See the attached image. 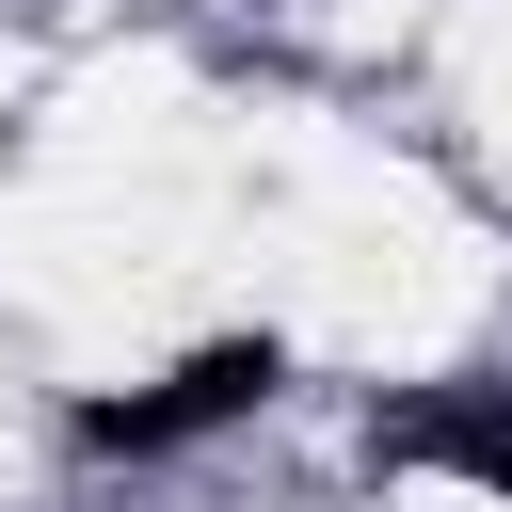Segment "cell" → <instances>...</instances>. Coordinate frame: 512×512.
<instances>
[{
	"mask_svg": "<svg viewBox=\"0 0 512 512\" xmlns=\"http://www.w3.org/2000/svg\"><path fill=\"white\" fill-rule=\"evenodd\" d=\"M256 400H272V336H224V352L160 368L144 400H80V448H192V432H224Z\"/></svg>",
	"mask_w": 512,
	"mask_h": 512,
	"instance_id": "cell-1",
	"label": "cell"
}]
</instances>
